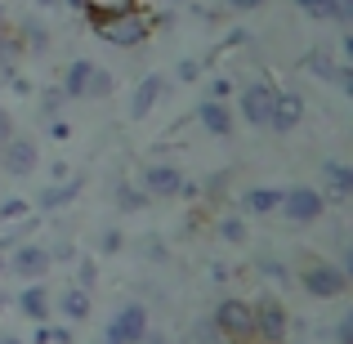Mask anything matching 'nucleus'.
Returning <instances> with one entry per match:
<instances>
[{"mask_svg":"<svg viewBox=\"0 0 353 344\" xmlns=\"http://www.w3.org/2000/svg\"><path fill=\"white\" fill-rule=\"evenodd\" d=\"M81 14L90 18V27L99 32V41L117 45V50H134L152 36V23L139 14L134 5H103V0H90Z\"/></svg>","mask_w":353,"mask_h":344,"instance_id":"obj_1","label":"nucleus"},{"mask_svg":"<svg viewBox=\"0 0 353 344\" xmlns=\"http://www.w3.org/2000/svg\"><path fill=\"white\" fill-rule=\"evenodd\" d=\"M215 331L224 336V344H255V313H250L246 300H237V295H228V300H219L215 309Z\"/></svg>","mask_w":353,"mask_h":344,"instance_id":"obj_2","label":"nucleus"},{"mask_svg":"<svg viewBox=\"0 0 353 344\" xmlns=\"http://www.w3.org/2000/svg\"><path fill=\"white\" fill-rule=\"evenodd\" d=\"M300 286L313 295V300H340L349 291V273L340 264H327V259H309L300 268Z\"/></svg>","mask_w":353,"mask_h":344,"instance_id":"obj_3","label":"nucleus"},{"mask_svg":"<svg viewBox=\"0 0 353 344\" xmlns=\"http://www.w3.org/2000/svg\"><path fill=\"white\" fill-rule=\"evenodd\" d=\"M5 273L23 277V282H41L45 273H50V250L41 246V241H14V246H5Z\"/></svg>","mask_w":353,"mask_h":344,"instance_id":"obj_4","label":"nucleus"},{"mask_svg":"<svg viewBox=\"0 0 353 344\" xmlns=\"http://www.w3.org/2000/svg\"><path fill=\"white\" fill-rule=\"evenodd\" d=\"M273 103H277V90L268 85V81H255V85H246L237 94V112L246 125L255 130H268V121H273Z\"/></svg>","mask_w":353,"mask_h":344,"instance_id":"obj_5","label":"nucleus"},{"mask_svg":"<svg viewBox=\"0 0 353 344\" xmlns=\"http://www.w3.org/2000/svg\"><path fill=\"white\" fill-rule=\"evenodd\" d=\"M41 165V152H36V143L27 134H9L5 143H0V170L9 174V179H27V174Z\"/></svg>","mask_w":353,"mask_h":344,"instance_id":"obj_6","label":"nucleus"},{"mask_svg":"<svg viewBox=\"0 0 353 344\" xmlns=\"http://www.w3.org/2000/svg\"><path fill=\"white\" fill-rule=\"evenodd\" d=\"M282 210L291 224H318L322 219V210H327V197H322L318 188H304V183H295V188H286L282 192Z\"/></svg>","mask_w":353,"mask_h":344,"instance_id":"obj_7","label":"nucleus"},{"mask_svg":"<svg viewBox=\"0 0 353 344\" xmlns=\"http://www.w3.org/2000/svg\"><path fill=\"white\" fill-rule=\"evenodd\" d=\"M143 340H148V309L143 304H125L103 327V344H143Z\"/></svg>","mask_w":353,"mask_h":344,"instance_id":"obj_8","label":"nucleus"},{"mask_svg":"<svg viewBox=\"0 0 353 344\" xmlns=\"http://www.w3.org/2000/svg\"><path fill=\"white\" fill-rule=\"evenodd\" d=\"M250 313H255V344H282L291 336V318H286V309L277 300L250 304Z\"/></svg>","mask_w":353,"mask_h":344,"instance_id":"obj_9","label":"nucleus"},{"mask_svg":"<svg viewBox=\"0 0 353 344\" xmlns=\"http://www.w3.org/2000/svg\"><path fill=\"white\" fill-rule=\"evenodd\" d=\"M179 192H183V174H179V165L157 161V165H148V170H143V197L170 201V197H179Z\"/></svg>","mask_w":353,"mask_h":344,"instance_id":"obj_10","label":"nucleus"},{"mask_svg":"<svg viewBox=\"0 0 353 344\" xmlns=\"http://www.w3.org/2000/svg\"><path fill=\"white\" fill-rule=\"evenodd\" d=\"M304 121V99L291 94V90H282L273 103V121H268V130H277V134H286V130H295Z\"/></svg>","mask_w":353,"mask_h":344,"instance_id":"obj_11","label":"nucleus"},{"mask_svg":"<svg viewBox=\"0 0 353 344\" xmlns=\"http://www.w3.org/2000/svg\"><path fill=\"white\" fill-rule=\"evenodd\" d=\"M197 125L215 139H228L233 134V112H228V103H219V99H206V103L197 108Z\"/></svg>","mask_w":353,"mask_h":344,"instance_id":"obj_12","label":"nucleus"},{"mask_svg":"<svg viewBox=\"0 0 353 344\" xmlns=\"http://www.w3.org/2000/svg\"><path fill=\"white\" fill-rule=\"evenodd\" d=\"M18 309H23L36 327H45V322H50V291H45L41 282L23 286V291H18Z\"/></svg>","mask_w":353,"mask_h":344,"instance_id":"obj_13","label":"nucleus"},{"mask_svg":"<svg viewBox=\"0 0 353 344\" xmlns=\"http://www.w3.org/2000/svg\"><path fill=\"white\" fill-rule=\"evenodd\" d=\"M90 309H94V295H90L85 286H68V291L59 295V313H63L68 322H85Z\"/></svg>","mask_w":353,"mask_h":344,"instance_id":"obj_14","label":"nucleus"},{"mask_svg":"<svg viewBox=\"0 0 353 344\" xmlns=\"http://www.w3.org/2000/svg\"><path fill=\"white\" fill-rule=\"evenodd\" d=\"M90 72H94V63H90V59L68 63V72H63V81H59V94H63V99H85Z\"/></svg>","mask_w":353,"mask_h":344,"instance_id":"obj_15","label":"nucleus"},{"mask_svg":"<svg viewBox=\"0 0 353 344\" xmlns=\"http://www.w3.org/2000/svg\"><path fill=\"white\" fill-rule=\"evenodd\" d=\"M161 94H165V81H161V77H143V81L134 85V94H130V112H134V117H148V112L157 108V99H161Z\"/></svg>","mask_w":353,"mask_h":344,"instance_id":"obj_16","label":"nucleus"},{"mask_svg":"<svg viewBox=\"0 0 353 344\" xmlns=\"http://www.w3.org/2000/svg\"><path fill=\"white\" fill-rule=\"evenodd\" d=\"M241 206H246L250 215H273V210L282 206V188H246Z\"/></svg>","mask_w":353,"mask_h":344,"instance_id":"obj_17","label":"nucleus"},{"mask_svg":"<svg viewBox=\"0 0 353 344\" xmlns=\"http://www.w3.org/2000/svg\"><path fill=\"white\" fill-rule=\"evenodd\" d=\"M322 179H327V188L336 192L340 201H345V197H353V170H349V165H340V161H327V165H322Z\"/></svg>","mask_w":353,"mask_h":344,"instance_id":"obj_18","label":"nucleus"},{"mask_svg":"<svg viewBox=\"0 0 353 344\" xmlns=\"http://www.w3.org/2000/svg\"><path fill=\"white\" fill-rule=\"evenodd\" d=\"M0 224L27 228V224H32V201H23V197H14V201H0Z\"/></svg>","mask_w":353,"mask_h":344,"instance_id":"obj_19","label":"nucleus"},{"mask_svg":"<svg viewBox=\"0 0 353 344\" xmlns=\"http://www.w3.org/2000/svg\"><path fill=\"white\" fill-rule=\"evenodd\" d=\"M77 192H81V183H77V179H72V183H54V188H45V192H41V210H59V206H68Z\"/></svg>","mask_w":353,"mask_h":344,"instance_id":"obj_20","label":"nucleus"},{"mask_svg":"<svg viewBox=\"0 0 353 344\" xmlns=\"http://www.w3.org/2000/svg\"><path fill=\"white\" fill-rule=\"evenodd\" d=\"M304 72L318 77V81H331L336 77V59H331L327 50H313V54H304Z\"/></svg>","mask_w":353,"mask_h":344,"instance_id":"obj_21","label":"nucleus"},{"mask_svg":"<svg viewBox=\"0 0 353 344\" xmlns=\"http://www.w3.org/2000/svg\"><path fill=\"white\" fill-rule=\"evenodd\" d=\"M18 45H23V54H45V50H50V32H45L41 23H27Z\"/></svg>","mask_w":353,"mask_h":344,"instance_id":"obj_22","label":"nucleus"},{"mask_svg":"<svg viewBox=\"0 0 353 344\" xmlns=\"http://www.w3.org/2000/svg\"><path fill=\"white\" fill-rule=\"evenodd\" d=\"M117 206L125 210V215H134V210H143V206H148L143 188H130V183H121V188H117Z\"/></svg>","mask_w":353,"mask_h":344,"instance_id":"obj_23","label":"nucleus"},{"mask_svg":"<svg viewBox=\"0 0 353 344\" xmlns=\"http://www.w3.org/2000/svg\"><path fill=\"white\" fill-rule=\"evenodd\" d=\"M219 237H224L228 246H246V224H241L237 215H224L219 219Z\"/></svg>","mask_w":353,"mask_h":344,"instance_id":"obj_24","label":"nucleus"},{"mask_svg":"<svg viewBox=\"0 0 353 344\" xmlns=\"http://www.w3.org/2000/svg\"><path fill=\"white\" fill-rule=\"evenodd\" d=\"M108 94H112V72L94 68L90 72V85H85V99H108Z\"/></svg>","mask_w":353,"mask_h":344,"instance_id":"obj_25","label":"nucleus"},{"mask_svg":"<svg viewBox=\"0 0 353 344\" xmlns=\"http://www.w3.org/2000/svg\"><path fill=\"white\" fill-rule=\"evenodd\" d=\"M183 344H224V336L215 331V322H197V327L188 331V340Z\"/></svg>","mask_w":353,"mask_h":344,"instance_id":"obj_26","label":"nucleus"},{"mask_svg":"<svg viewBox=\"0 0 353 344\" xmlns=\"http://www.w3.org/2000/svg\"><path fill=\"white\" fill-rule=\"evenodd\" d=\"M139 255L152 259V264H161V259H165V241L161 237H143V241H139Z\"/></svg>","mask_w":353,"mask_h":344,"instance_id":"obj_27","label":"nucleus"},{"mask_svg":"<svg viewBox=\"0 0 353 344\" xmlns=\"http://www.w3.org/2000/svg\"><path fill=\"white\" fill-rule=\"evenodd\" d=\"M63 103H68V99H63L59 90H50V94L41 99V117H45V121H59V112H63Z\"/></svg>","mask_w":353,"mask_h":344,"instance_id":"obj_28","label":"nucleus"},{"mask_svg":"<svg viewBox=\"0 0 353 344\" xmlns=\"http://www.w3.org/2000/svg\"><path fill=\"white\" fill-rule=\"evenodd\" d=\"M259 273L273 277V282H286V264H277V259H259Z\"/></svg>","mask_w":353,"mask_h":344,"instance_id":"obj_29","label":"nucleus"},{"mask_svg":"<svg viewBox=\"0 0 353 344\" xmlns=\"http://www.w3.org/2000/svg\"><path fill=\"white\" fill-rule=\"evenodd\" d=\"M336 344H353V313H345L336 322Z\"/></svg>","mask_w":353,"mask_h":344,"instance_id":"obj_30","label":"nucleus"},{"mask_svg":"<svg viewBox=\"0 0 353 344\" xmlns=\"http://www.w3.org/2000/svg\"><path fill=\"white\" fill-rule=\"evenodd\" d=\"M99 250H103V255H117V250H121V232H117V228H108L103 237H99Z\"/></svg>","mask_w":353,"mask_h":344,"instance_id":"obj_31","label":"nucleus"},{"mask_svg":"<svg viewBox=\"0 0 353 344\" xmlns=\"http://www.w3.org/2000/svg\"><path fill=\"white\" fill-rule=\"evenodd\" d=\"M331 81H336V85L345 90V94H353V68H345V63H336V77H331Z\"/></svg>","mask_w":353,"mask_h":344,"instance_id":"obj_32","label":"nucleus"},{"mask_svg":"<svg viewBox=\"0 0 353 344\" xmlns=\"http://www.w3.org/2000/svg\"><path fill=\"white\" fill-rule=\"evenodd\" d=\"M197 77H201V63L183 59V63H179V81H197Z\"/></svg>","mask_w":353,"mask_h":344,"instance_id":"obj_33","label":"nucleus"},{"mask_svg":"<svg viewBox=\"0 0 353 344\" xmlns=\"http://www.w3.org/2000/svg\"><path fill=\"white\" fill-rule=\"evenodd\" d=\"M264 5V0H228V9H233V14H246V9H259Z\"/></svg>","mask_w":353,"mask_h":344,"instance_id":"obj_34","label":"nucleus"},{"mask_svg":"<svg viewBox=\"0 0 353 344\" xmlns=\"http://www.w3.org/2000/svg\"><path fill=\"white\" fill-rule=\"evenodd\" d=\"M50 340L54 344H72V327H50Z\"/></svg>","mask_w":353,"mask_h":344,"instance_id":"obj_35","label":"nucleus"},{"mask_svg":"<svg viewBox=\"0 0 353 344\" xmlns=\"http://www.w3.org/2000/svg\"><path fill=\"white\" fill-rule=\"evenodd\" d=\"M228 90H233V85H228V81H224V77H219V81H215V85H210V99H219V103H224V99H228Z\"/></svg>","mask_w":353,"mask_h":344,"instance_id":"obj_36","label":"nucleus"},{"mask_svg":"<svg viewBox=\"0 0 353 344\" xmlns=\"http://www.w3.org/2000/svg\"><path fill=\"white\" fill-rule=\"evenodd\" d=\"M77 286H85V291H90V286H94V264H90V259H85V264H81V282Z\"/></svg>","mask_w":353,"mask_h":344,"instance_id":"obj_37","label":"nucleus"},{"mask_svg":"<svg viewBox=\"0 0 353 344\" xmlns=\"http://www.w3.org/2000/svg\"><path fill=\"white\" fill-rule=\"evenodd\" d=\"M9 134H14V121H9V112H5V108H0V143H5Z\"/></svg>","mask_w":353,"mask_h":344,"instance_id":"obj_38","label":"nucleus"},{"mask_svg":"<svg viewBox=\"0 0 353 344\" xmlns=\"http://www.w3.org/2000/svg\"><path fill=\"white\" fill-rule=\"evenodd\" d=\"M50 134L54 139H68V121H50Z\"/></svg>","mask_w":353,"mask_h":344,"instance_id":"obj_39","label":"nucleus"},{"mask_svg":"<svg viewBox=\"0 0 353 344\" xmlns=\"http://www.w3.org/2000/svg\"><path fill=\"white\" fill-rule=\"evenodd\" d=\"M143 344H170V340H165V336H152V331H148V340Z\"/></svg>","mask_w":353,"mask_h":344,"instance_id":"obj_40","label":"nucleus"},{"mask_svg":"<svg viewBox=\"0 0 353 344\" xmlns=\"http://www.w3.org/2000/svg\"><path fill=\"white\" fill-rule=\"evenodd\" d=\"M0 344H23V340H18V336H0Z\"/></svg>","mask_w":353,"mask_h":344,"instance_id":"obj_41","label":"nucleus"},{"mask_svg":"<svg viewBox=\"0 0 353 344\" xmlns=\"http://www.w3.org/2000/svg\"><path fill=\"white\" fill-rule=\"evenodd\" d=\"M68 5H72V9H85V5H90V0H68Z\"/></svg>","mask_w":353,"mask_h":344,"instance_id":"obj_42","label":"nucleus"},{"mask_svg":"<svg viewBox=\"0 0 353 344\" xmlns=\"http://www.w3.org/2000/svg\"><path fill=\"white\" fill-rule=\"evenodd\" d=\"M0 273H5V241H0Z\"/></svg>","mask_w":353,"mask_h":344,"instance_id":"obj_43","label":"nucleus"},{"mask_svg":"<svg viewBox=\"0 0 353 344\" xmlns=\"http://www.w3.org/2000/svg\"><path fill=\"white\" fill-rule=\"evenodd\" d=\"M36 5H59V0H36Z\"/></svg>","mask_w":353,"mask_h":344,"instance_id":"obj_44","label":"nucleus"},{"mask_svg":"<svg viewBox=\"0 0 353 344\" xmlns=\"http://www.w3.org/2000/svg\"><path fill=\"white\" fill-rule=\"evenodd\" d=\"M0 36H5V18H0Z\"/></svg>","mask_w":353,"mask_h":344,"instance_id":"obj_45","label":"nucleus"},{"mask_svg":"<svg viewBox=\"0 0 353 344\" xmlns=\"http://www.w3.org/2000/svg\"><path fill=\"white\" fill-rule=\"evenodd\" d=\"M0 309H5V295H0Z\"/></svg>","mask_w":353,"mask_h":344,"instance_id":"obj_46","label":"nucleus"}]
</instances>
